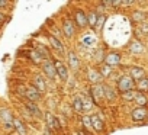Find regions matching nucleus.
I'll use <instances>...</instances> for the list:
<instances>
[{"label": "nucleus", "mask_w": 148, "mask_h": 135, "mask_svg": "<svg viewBox=\"0 0 148 135\" xmlns=\"http://www.w3.org/2000/svg\"><path fill=\"white\" fill-rule=\"evenodd\" d=\"M87 21H89V25H90L92 28L97 26V15H96V13H90V15L87 16Z\"/></svg>", "instance_id": "nucleus-28"}, {"label": "nucleus", "mask_w": 148, "mask_h": 135, "mask_svg": "<svg viewBox=\"0 0 148 135\" xmlns=\"http://www.w3.org/2000/svg\"><path fill=\"white\" fill-rule=\"evenodd\" d=\"M67 58H68V65H70V69L77 70L79 67H80V58H79L76 54H74L73 51H70V52H68Z\"/></svg>", "instance_id": "nucleus-6"}, {"label": "nucleus", "mask_w": 148, "mask_h": 135, "mask_svg": "<svg viewBox=\"0 0 148 135\" xmlns=\"http://www.w3.org/2000/svg\"><path fill=\"white\" fill-rule=\"evenodd\" d=\"M119 61H121V55L118 54V52H110L106 58H105V64H108V65H116V64H119Z\"/></svg>", "instance_id": "nucleus-17"}, {"label": "nucleus", "mask_w": 148, "mask_h": 135, "mask_svg": "<svg viewBox=\"0 0 148 135\" xmlns=\"http://www.w3.org/2000/svg\"><path fill=\"white\" fill-rule=\"evenodd\" d=\"M0 119H2V118H0Z\"/></svg>", "instance_id": "nucleus-39"}, {"label": "nucleus", "mask_w": 148, "mask_h": 135, "mask_svg": "<svg viewBox=\"0 0 148 135\" xmlns=\"http://www.w3.org/2000/svg\"><path fill=\"white\" fill-rule=\"evenodd\" d=\"M44 135H51V129H49V128H47V129H45V132H44Z\"/></svg>", "instance_id": "nucleus-36"}, {"label": "nucleus", "mask_w": 148, "mask_h": 135, "mask_svg": "<svg viewBox=\"0 0 148 135\" xmlns=\"http://www.w3.org/2000/svg\"><path fill=\"white\" fill-rule=\"evenodd\" d=\"M138 29H139V32H141L142 35H147V34H148V22H142Z\"/></svg>", "instance_id": "nucleus-32"}, {"label": "nucleus", "mask_w": 148, "mask_h": 135, "mask_svg": "<svg viewBox=\"0 0 148 135\" xmlns=\"http://www.w3.org/2000/svg\"><path fill=\"white\" fill-rule=\"evenodd\" d=\"M3 21H5V15H3V13H0V23H2Z\"/></svg>", "instance_id": "nucleus-37"}, {"label": "nucleus", "mask_w": 148, "mask_h": 135, "mask_svg": "<svg viewBox=\"0 0 148 135\" xmlns=\"http://www.w3.org/2000/svg\"><path fill=\"white\" fill-rule=\"evenodd\" d=\"M31 55H32V60H34L35 62H41V61L44 60V58H42V57H41V55H39V54H38L36 51H34V52H32Z\"/></svg>", "instance_id": "nucleus-33"}, {"label": "nucleus", "mask_w": 148, "mask_h": 135, "mask_svg": "<svg viewBox=\"0 0 148 135\" xmlns=\"http://www.w3.org/2000/svg\"><path fill=\"white\" fill-rule=\"evenodd\" d=\"M79 135H86V132L84 131H79Z\"/></svg>", "instance_id": "nucleus-38"}, {"label": "nucleus", "mask_w": 148, "mask_h": 135, "mask_svg": "<svg viewBox=\"0 0 148 135\" xmlns=\"http://www.w3.org/2000/svg\"><path fill=\"white\" fill-rule=\"evenodd\" d=\"M92 128H93L96 132H102V131H103L105 123H103V121L100 119L99 115H92Z\"/></svg>", "instance_id": "nucleus-12"}, {"label": "nucleus", "mask_w": 148, "mask_h": 135, "mask_svg": "<svg viewBox=\"0 0 148 135\" xmlns=\"http://www.w3.org/2000/svg\"><path fill=\"white\" fill-rule=\"evenodd\" d=\"M25 96H26V97H28V100H31V102H36V100H39V99H41V93H39V92H38V89H35L34 86L26 89Z\"/></svg>", "instance_id": "nucleus-7"}, {"label": "nucleus", "mask_w": 148, "mask_h": 135, "mask_svg": "<svg viewBox=\"0 0 148 135\" xmlns=\"http://www.w3.org/2000/svg\"><path fill=\"white\" fill-rule=\"evenodd\" d=\"M105 96V87L102 84H95L90 89V99L93 100L95 105H100V100Z\"/></svg>", "instance_id": "nucleus-2"}, {"label": "nucleus", "mask_w": 148, "mask_h": 135, "mask_svg": "<svg viewBox=\"0 0 148 135\" xmlns=\"http://www.w3.org/2000/svg\"><path fill=\"white\" fill-rule=\"evenodd\" d=\"M55 70H57V74L60 76L61 80H67L68 79V69L61 62V61H55Z\"/></svg>", "instance_id": "nucleus-5"}, {"label": "nucleus", "mask_w": 148, "mask_h": 135, "mask_svg": "<svg viewBox=\"0 0 148 135\" xmlns=\"http://www.w3.org/2000/svg\"><path fill=\"white\" fill-rule=\"evenodd\" d=\"M82 122H83V125H84L87 129H90V128H92V116L84 115V116L82 118Z\"/></svg>", "instance_id": "nucleus-30"}, {"label": "nucleus", "mask_w": 148, "mask_h": 135, "mask_svg": "<svg viewBox=\"0 0 148 135\" xmlns=\"http://www.w3.org/2000/svg\"><path fill=\"white\" fill-rule=\"evenodd\" d=\"M100 74L103 76V79H105V77H109V76L112 74V69H110V65L105 64V65L102 67V70H100Z\"/></svg>", "instance_id": "nucleus-27"}, {"label": "nucleus", "mask_w": 148, "mask_h": 135, "mask_svg": "<svg viewBox=\"0 0 148 135\" xmlns=\"http://www.w3.org/2000/svg\"><path fill=\"white\" fill-rule=\"evenodd\" d=\"M76 22H77V26H80V28H86L89 25L87 16L84 15L83 10H77L76 12Z\"/></svg>", "instance_id": "nucleus-13"}, {"label": "nucleus", "mask_w": 148, "mask_h": 135, "mask_svg": "<svg viewBox=\"0 0 148 135\" xmlns=\"http://www.w3.org/2000/svg\"><path fill=\"white\" fill-rule=\"evenodd\" d=\"M73 106H74V110H76V112H84V105H83L82 96H77L76 99H74Z\"/></svg>", "instance_id": "nucleus-21"}, {"label": "nucleus", "mask_w": 148, "mask_h": 135, "mask_svg": "<svg viewBox=\"0 0 148 135\" xmlns=\"http://www.w3.org/2000/svg\"><path fill=\"white\" fill-rule=\"evenodd\" d=\"M82 99H83L84 110H89V109H92V106H93V100H92V99H87V97H84V96H82Z\"/></svg>", "instance_id": "nucleus-31"}, {"label": "nucleus", "mask_w": 148, "mask_h": 135, "mask_svg": "<svg viewBox=\"0 0 148 135\" xmlns=\"http://www.w3.org/2000/svg\"><path fill=\"white\" fill-rule=\"evenodd\" d=\"M135 102H136L138 108H145V106H147V103H148L147 96H145L142 92H138V93H136V96H135Z\"/></svg>", "instance_id": "nucleus-20"}, {"label": "nucleus", "mask_w": 148, "mask_h": 135, "mask_svg": "<svg viewBox=\"0 0 148 135\" xmlns=\"http://www.w3.org/2000/svg\"><path fill=\"white\" fill-rule=\"evenodd\" d=\"M105 87V96H106V99L109 100V102H113L115 99H116V93H115V90L110 87V86H103Z\"/></svg>", "instance_id": "nucleus-22"}, {"label": "nucleus", "mask_w": 148, "mask_h": 135, "mask_svg": "<svg viewBox=\"0 0 148 135\" xmlns=\"http://www.w3.org/2000/svg\"><path fill=\"white\" fill-rule=\"evenodd\" d=\"M129 49L136 54V52H142V51H144V47H142V44H141L139 41H132V42L129 44Z\"/></svg>", "instance_id": "nucleus-23"}, {"label": "nucleus", "mask_w": 148, "mask_h": 135, "mask_svg": "<svg viewBox=\"0 0 148 135\" xmlns=\"http://www.w3.org/2000/svg\"><path fill=\"white\" fill-rule=\"evenodd\" d=\"M131 118H132L134 122H142V121H145V118H147V109L145 108H136V109H134L132 113H131Z\"/></svg>", "instance_id": "nucleus-3"}, {"label": "nucleus", "mask_w": 148, "mask_h": 135, "mask_svg": "<svg viewBox=\"0 0 148 135\" xmlns=\"http://www.w3.org/2000/svg\"><path fill=\"white\" fill-rule=\"evenodd\" d=\"M103 21H105V16H103V18H102V16H100V18H97V26H100V25L103 23Z\"/></svg>", "instance_id": "nucleus-34"}, {"label": "nucleus", "mask_w": 148, "mask_h": 135, "mask_svg": "<svg viewBox=\"0 0 148 135\" xmlns=\"http://www.w3.org/2000/svg\"><path fill=\"white\" fill-rule=\"evenodd\" d=\"M42 70H44V73H45L49 79H54L55 74H57L55 64H54L52 61H49V60H45V62H44V65H42Z\"/></svg>", "instance_id": "nucleus-4"}, {"label": "nucleus", "mask_w": 148, "mask_h": 135, "mask_svg": "<svg viewBox=\"0 0 148 135\" xmlns=\"http://www.w3.org/2000/svg\"><path fill=\"white\" fill-rule=\"evenodd\" d=\"M0 118L5 121V125H13L15 118H13V115H12L10 110H8V109H2V110H0Z\"/></svg>", "instance_id": "nucleus-16"}, {"label": "nucleus", "mask_w": 148, "mask_h": 135, "mask_svg": "<svg viewBox=\"0 0 148 135\" xmlns=\"http://www.w3.org/2000/svg\"><path fill=\"white\" fill-rule=\"evenodd\" d=\"M36 52H38L44 60H48V58H49V52H48V49H47V48H44V47H41V45L36 48Z\"/></svg>", "instance_id": "nucleus-26"}, {"label": "nucleus", "mask_w": 148, "mask_h": 135, "mask_svg": "<svg viewBox=\"0 0 148 135\" xmlns=\"http://www.w3.org/2000/svg\"><path fill=\"white\" fill-rule=\"evenodd\" d=\"M62 32L67 38H71L74 35V32H76V28H74V23L71 21H64L62 23Z\"/></svg>", "instance_id": "nucleus-10"}, {"label": "nucleus", "mask_w": 148, "mask_h": 135, "mask_svg": "<svg viewBox=\"0 0 148 135\" xmlns=\"http://www.w3.org/2000/svg\"><path fill=\"white\" fill-rule=\"evenodd\" d=\"M135 96H136V92H134V90H129V92L122 93V97H123L126 102H132V100H135Z\"/></svg>", "instance_id": "nucleus-24"}, {"label": "nucleus", "mask_w": 148, "mask_h": 135, "mask_svg": "<svg viewBox=\"0 0 148 135\" xmlns=\"http://www.w3.org/2000/svg\"><path fill=\"white\" fill-rule=\"evenodd\" d=\"M134 87H135V80H134L131 76H122V77L118 80V90H119L121 93L134 90Z\"/></svg>", "instance_id": "nucleus-1"}, {"label": "nucleus", "mask_w": 148, "mask_h": 135, "mask_svg": "<svg viewBox=\"0 0 148 135\" xmlns=\"http://www.w3.org/2000/svg\"><path fill=\"white\" fill-rule=\"evenodd\" d=\"M138 90L139 92H148V79H142L141 82H138Z\"/></svg>", "instance_id": "nucleus-25"}, {"label": "nucleus", "mask_w": 148, "mask_h": 135, "mask_svg": "<svg viewBox=\"0 0 148 135\" xmlns=\"http://www.w3.org/2000/svg\"><path fill=\"white\" fill-rule=\"evenodd\" d=\"M25 106H26V109L29 110V113H31V115H34V116H36V118H42V112H41V109L36 106V103H35V102L28 100V102L25 103Z\"/></svg>", "instance_id": "nucleus-8"}, {"label": "nucleus", "mask_w": 148, "mask_h": 135, "mask_svg": "<svg viewBox=\"0 0 148 135\" xmlns=\"http://www.w3.org/2000/svg\"><path fill=\"white\" fill-rule=\"evenodd\" d=\"M34 87H35V89H38V92H39V93H44V92L47 90L45 80H44L41 76H36V77H35V80H34Z\"/></svg>", "instance_id": "nucleus-18"}, {"label": "nucleus", "mask_w": 148, "mask_h": 135, "mask_svg": "<svg viewBox=\"0 0 148 135\" xmlns=\"http://www.w3.org/2000/svg\"><path fill=\"white\" fill-rule=\"evenodd\" d=\"M47 123H48V128H49V129H54V131H60V129H61L60 121H58L52 113H47Z\"/></svg>", "instance_id": "nucleus-9"}, {"label": "nucleus", "mask_w": 148, "mask_h": 135, "mask_svg": "<svg viewBox=\"0 0 148 135\" xmlns=\"http://www.w3.org/2000/svg\"><path fill=\"white\" fill-rule=\"evenodd\" d=\"M5 6H8V2L6 0H0V8H5Z\"/></svg>", "instance_id": "nucleus-35"}, {"label": "nucleus", "mask_w": 148, "mask_h": 135, "mask_svg": "<svg viewBox=\"0 0 148 135\" xmlns=\"http://www.w3.org/2000/svg\"><path fill=\"white\" fill-rule=\"evenodd\" d=\"M13 126H15V129L18 131V134H19V135H28L26 126H25V123H23L22 121H19V119H16V118H15V121H13Z\"/></svg>", "instance_id": "nucleus-19"}, {"label": "nucleus", "mask_w": 148, "mask_h": 135, "mask_svg": "<svg viewBox=\"0 0 148 135\" xmlns=\"http://www.w3.org/2000/svg\"><path fill=\"white\" fill-rule=\"evenodd\" d=\"M131 77H132L134 80L141 82L142 79H145V71H144V69H141V67H132V69H131Z\"/></svg>", "instance_id": "nucleus-14"}, {"label": "nucleus", "mask_w": 148, "mask_h": 135, "mask_svg": "<svg viewBox=\"0 0 148 135\" xmlns=\"http://www.w3.org/2000/svg\"><path fill=\"white\" fill-rule=\"evenodd\" d=\"M132 19L134 21H138V22H145L144 19H145V13H142V12H134V15H132Z\"/></svg>", "instance_id": "nucleus-29"}, {"label": "nucleus", "mask_w": 148, "mask_h": 135, "mask_svg": "<svg viewBox=\"0 0 148 135\" xmlns=\"http://www.w3.org/2000/svg\"><path fill=\"white\" fill-rule=\"evenodd\" d=\"M49 44L52 45V48H54L60 55H64V47H62V44H61V41H60L58 38H55L54 35H49Z\"/></svg>", "instance_id": "nucleus-11"}, {"label": "nucleus", "mask_w": 148, "mask_h": 135, "mask_svg": "<svg viewBox=\"0 0 148 135\" xmlns=\"http://www.w3.org/2000/svg\"><path fill=\"white\" fill-rule=\"evenodd\" d=\"M89 79H90V82H92V83H93V86H95V84H100V83H102L103 76L100 74V71H97V70L92 69V70L89 71Z\"/></svg>", "instance_id": "nucleus-15"}]
</instances>
